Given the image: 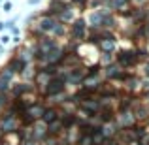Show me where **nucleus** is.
<instances>
[{
    "label": "nucleus",
    "instance_id": "f257e3e1",
    "mask_svg": "<svg viewBox=\"0 0 149 145\" xmlns=\"http://www.w3.org/2000/svg\"><path fill=\"white\" fill-rule=\"evenodd\" d=\"M113 58H115V62L123 70H132V68H138V66L142 64L140 58H138V53H136V45L134 47H128V49L119 47L113 53Z\"/></svg>",
    "mask_w": 149,
    "mask_h": 145
},
{
    "label": "nucleus",
    "instance_id": "f03ea898",
    "mask_svg": "<svg viewBox=\"0 0 149 145\" xmlns=\"http://www.w3.org/2000/svg\"><path fill=\"white\" fill-rule=\"evenodd\" d=\"M87 34H89L87 19H85V15H77V17L68 25V40L76 42V44H85Z\"/></svg>",
    "mask_w": 149,
    "mask_h": 145
},
{
    "label": "nucleus",
    "instance_id": "7ed1b4c3",
    "mask_svg": "<svg viewBox=\"0 0 149 145\" xmlns=\"http://www.w3.org/2000/svg\"><path fill=\"white\" fill-rule=\"evenodd\" d=\"M38 91L36 87H34V83H29V81H13L10 87V94L13 100H19V98H25L26 94H30V92Z\"/></svg>",
    "mask_w": 149,
    "mask_h": 145
},
{
    "label": "nucleus",
    "instance_id": "20e7f679",
    "mask_svg": "<svg viewBox=\"0 0 149 145\" xmlns=\"http://www.w3.org/2000/svg\"><path fill=\"white\" fill-rule=\"evenodd\" d=\"M66 89H68V87L64 85V81L58 79V77L55 76V77H51V81L42 89V92H44V96L47 98V100H53V98H57L58 94L66 92Z\"/></svg>",
    "mask_w": 149,
    "mask_h": 145
},
{
    "label": "nucleus",
    "instance_id": "39448f33",
    "mask_svg": "<svg viewBox=\"0 0 149 145\" xmlns=\"http://www.w3.org/2000/svg\"><path fill=\"white\" fill-rule=\"evenodd\" d=\"M55 23H57V19L51 17V15H44L42 10H40V17L36 19V23H34L32 26L42 34V36H49L51 30H53V26H55Z\"/></svg>",
    "mask_w": 149,
    "mask_h": 145
},
{
    "label": "nucleus",
    "instance_id": "423d86ee",
    "mask_svg": "<svg viewBox=\"0 0 149 145\" xmlns=\"http://www.w3.org/2000/svg\"><path fill=\"white\" fill-rule=\"evenodd\" d=\"M96 49H98V53H111L113 55L119 49V40H117L115 34L108 36V38H100V42L96 44Z\"/></svg>",
    "mask_w": 149,
    "mask_h": 145
},
{
    "label": "nucleus",
    "instance_id": "0eeeda50",
    "mask_svg": "<svg viewBox=\"0 0 149 145\" xmlns=\"http://www.w3.org/2000/svg\"><path fill=\"white\" fill-rule=\"evenodd\" d=\"M19 128V119L15 113H8V115L2 117V121H0V130L4 132V134H10V132H15Z\"/></svg>",
    "mask_w": 149,
    "mask_h": 145
},
{
    "label": "nucleus",
    "instance_id": "6e6552de",
    "mask_svg": "<svg viewBox=\"0 0 149 145\" xmlns=\"http://www.w3.org/2000/svg\"><path fill=\"white\" fill-rule=\"evenodd\" d=\"M77 15H81V13H79V10H77V8L74 6V4H66L64 10L61 11V15L57 17V21L64 23V25H70V23H72L74 19L77 17Z\"/></svg>",
    "mask_w": 149,
    "mask_h": 145
},
{
    "label": "nucleus",
    "instance_id": "1a4fd4ad",
    "mask_svg": "<svg viewBox=\"0 0 149 145\" xmlns=\"http://www.w3.org/2000/svg\"><path fill=\"white\" fill-rule=\"evenodd\" d=\"M134 121H136V115H134L132 109H121L119 115H117V126L128 128V126L134 124Z\"/></svg>",
    "mask_w": 149,
    "mask_h": 145
},
{
    "label": "nucleus",
    "instance_id": "9d476101",
    "mask_svg": "<svg viewBox=\"0 0 149 145\" xmlns=\"http://www.w3.org/2000/svg\"><path fill=\"white\" fill-rule=\"evenodd\" d=\"M6 66H8V68H10L11 70V72H13L15 74V76H19V74H21L23 72V70H25L26 68V66H29V62H25V60H21V58H19L17 57V55H11V57L10 58H8V62H6Z\"/></svg>",
    "mask_w": 149,
    "mask_h": 145
},
{
    "label": "nucleus",
    "instance_id": "9b49d317",
    "mask_svg": "<svg viewBox=\"0 0 149 145\" xmlns=\"http://www.w3.org/2000/svg\"><path fill=\"white\" fill-rule=\"evenodd\" d=\"M51 38H55V40H58V42H62V40H68V25H64V23H61V21H57L55 23V26H53V30H51V34H49Z\"/></svg>",
    "mask_w": 149,
    "mask_h": 145
},
{
    "label": "nucleus",
    "instance_id": "f8f14e48",
    "mask_svg": "<svg viewBox=\"0 0 149 145\" xmlns=\"http://www.w3.org/2000/svg\"><path fill=\"white\" fill-rule=\"evenodd\" d=\"M64 6H66V4L58 2V0H49V2H47V6H45V10L42 11V13H44V15H51V17H55V19H57L58 15H61V11L64 10Z\"/></svg>",
    "mask_w": 149,
    "mask_h": 145
},
{
    "label": "nucleus",
    "instance_id": "ddd939ff",
    "mask_svg": "<svg viewBox=\"0 0 149 145\" xmlns=\"http://www.w3.org/2000/svg\"><path fill=\"white\" fill-rule=\"evenodd\" d=\"M132 6V0H108V8L113 11V13H123L125 10Z\"/></svg>",
    "mask_w": 149,
    "mask_h": 145
},
{
    "label": "nucleus",
    "instance_id": "4468645a",
    "mask_svg": "<svg viewBox=\"0 0 149 145\" xmlns=\"http://www.w3.org/2000/svg\"><path fill=\"white\" fill-rule=\"evenodd\" d=\"M57 119H58V111H57V108H53V105H45V109H44V113H42V123L44 124H51V123H57Z\"/></svg>",
    "mask_w": 149,
    "mask_h": 145
},
{
    "label": "nucleus",
    "instance_id": "2eb2a0df",
    "mask_svg": "<svg viewBox=\"0 0 149 145\" xmlns=\"http://www.w3.org/2000/svg\"><path fill=\"white\" fill-rule=\"evenodd\" d=\"M38 17H40V11H30V13L26 15L25 19H23V28L29 30L30 26H32L34 23H36V19H38Z\"/></svg>",
    "mask_w": 149,
    "mask_h": 145
},
{
    "label": "nucleus",
    "instance_id": "dca6fc26",
    "mask_svg": "<svg viewBox=\"0 0 149 145\" xmlns=\"http://www.w3.org/2000/svg\"><path fill=\"white\" fill-rule=\"evenodd\" d=\"M0 77H2V79H6V81H10V83H13V81H15V77H17V76H15V74L11 72V70L8 68L6 64H4L2 68H0Z\"/></svg>",
    "mask_w": 149,
    "mask_h": 145
},
{
    "label": "nucleus",
    "instance_id": "f3484780",
    "mask_svg": "<svg viewBox=\"0 0 149 145\" xmlns=\"http://www.w3.org/2000/svg\"><path fill=\"white\" fill-rule=\"evenodd\" d=\"M72 4H74V6H76L79 11L89 10V0H72Z\"/></svg>",
    "mask_w": 149,
    "mask_h": 145
},
{
    "label": "nucleus",
    "instance_id": "a211bd4d",
    "mask_svg": "<svg viewBox=\"0 0 149 145\" xmlns=\"http://www.w3.org/2000/svg\"><path fill=\"white\" fill-rule=\"evenodd\" d=\"M140 70H142V77L149 79V58H147L146 62H142V64H140Z\"/></svg>",
    "mask_w": 149,
    "mask_h": 145
},
{
    "label": "nucleus",
    "instance_id": "6ab92c4d",
    "mask_svg": "<svg viewBox=\"0 0 149 145\" xmlns=\"http://www.w3.org/2000/svg\"><path fill=\"white\" fill-rule=\"evenodd\" d=\"M11 10H13V2H11V0H4V2H2V10H0V11H4V13H11Z\"/></svg>",
    "mask_w": 149,
    "mask_h": 145
},
{
    "label": "nucleus",
    "instance_id": "aec40b11",
    "mask_svg": "<svg viewBox=\"0 0 149 145\" xmlns=\"http://www.w3.org/2000/svg\"><path fill=\"white\" fill-rule=\"evenodd\" d=\"M21 19V15H13V17H10L8 21H4V26H6V30L10 28V26H13V25H17V21Z\"/></svg>",
    "mask_w": 149,
    "mask_h": 145
},
{
    "label": "nucleus",
    "instance_id": "412c9836",
    "mask_svg": "<svg viewBox=\"0 0 149 145\" xmlns=\"http://www.w3.org/2000/svg\"><path fill=\"white\" fill-rule=\"evenodd\" d=\"M6 32H8V34H10V36H11V38H15V36H21V28H19V26H17V25H13V26H10V28H8V30H6Z\"/></svg>",
    "mask_w": 149,
    "mask_h": 145
},
{
    "label": "nucleus",
    "instance_id": "4be33fe9",
    "mask_svg": "<svg viewBox=\"0 0 149 145\" xmlns=\"http://www.w3.org/2000/svg\"><path fill=\"white\" fill-rule=\"evenodd\" d=\"M0 44L6 47L8 44H11V36H10V34H2V36H0Z\"/></svg>",
    "mask_w": 149,
    "mask_h": 145
},
{
    "label": "nucleus",
    "instance_id": "5701e85b",
    "mask_svg": "<svg viewBox=\"0 0 149 145\" xmlns=\"http://www.w3.org/2000/svg\"><path fill=\"white\" fill-rule=\"evenodd\" d=\"M147 0H132V6L134 8H143V6H147Z\"/></svg>",
    "mask_w": 149,
    "mask_h": 145
},
{
    "label": "nucleus",
    "instance_id": "b1692460",
    "mask_svg": "<svg viewBox=\"0 0 149 145\" xmlns=\"http://www.w3.org/2000/svg\"><path fill=\"white\" fill-rule=\"evenodd\" d=\"M40 4H42V0H26L25 6H29V8H36V6H40Z\"/></svg>",
    "mask_w": 149,
    "mask_h": 145
},
{
    "label": "nucleus",
    "instance_id": "393cba45",
    "mask_svg": "<svg viewBox=\"0 0 149 145\" xmlns=\"http://www.w3.org/2000/svg\"><path fill=\"white\" fill-rule=\"evenodd\" d=\"M6 32V26H4V21H0V34Z\"/></svg>",
    "mask_w": 149,
    "mask_h": 145
},
{
    "label": "nucleus",
    "instance_id": "a878e982",
    "mask_svg": "<svg viewBox=\"0 0 149 145\" xmlns=\"http://www.w3.org/2000/svg\"><path fill=\"white\" fill-rule=\"evenodd\" d=\"M4 53H6V47H4V45H2V44H0V57H2V55H4Z\"/></svg>",
    "mask_w": 149,
    "mask_h": 145
},
{
    "label": "nucleus",
    "instance_id": "bb28decb",
    "mask_svg": "<svg viewBox=\"0 0 149 145\" xmlns=\"http://www.w3.org/2000/svg\"><path fill=\"white\" fill-rule=\"evenodd\" d=\"M58 2H62V4H72V0H58Z\"/></svg>",
    "mask_w": 149,
    "mask_h": 145
},
{
    "label": "nucleus",
    "instance_id": "cd10ccee",
    "mask_svg": "<svg viewBox=\"0 0 149 145\" xmlns=\"http://www.w3.org/2000/svg\"><path fill=\"white\" fill-rule=\"evenodd\" d=\"M146 45H147V49H149V40H147V44H146Z\"/></svg>",
    "mask_w": 149,
    "mask_h": 145
},
{
    "label": "nucleus",
    "instance_id": "c85d7f7f",
    "mask_svg": "<svg viewBox=\"0 0 149 145\" xmlns=\"http://www.w3.org/2000/svg\"><path fill=\"white\" fill-rule=\"evenodd\" d=\"M2 2H4V0H0V4H2Z\"/></svg>",
    "mask_w": 149,
    "mask_h": 145
},
{
    "label": "nucleus",
    "instance_id": "c756f323",
    "mask_svg": "<svg viewBox=\"0 0 149 145\" xmlns=\"http://www.w3.org/2000/svg\"><path fill=\"white\" fill-rule=\"evenodd\" d=\"M147 2H149V0H147Z\"/></svg>",
    "mask_w": 149,
    "mask_h": 145
}]
</instances>
